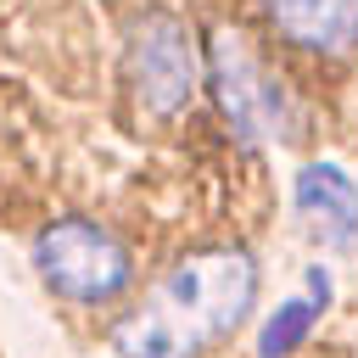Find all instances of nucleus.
Segmentation results:
<instances>
[{"label":"nucleus","mask_w":358,"mask_h":358,"mask_svg":"<svg viewBox=\"0 0 358 358\" xmlns=\"http://www.w3.org/2000/svg\"><path fill=\"white\" fill-rule=\"evenodd\" d=\"M319 313H324V308H319L313 296H291V302H280V308L268 313L263 336H257V358H291V352L308 341V330H313Z\"/></svg>","instance_id":"nucleus-7"},{"label":"nucleus","mask_w":358,"mask_h":358,"mask_svg":"<svg viewBox=\"0 0 358 358\" xmlns=\"http://www.w3.org/2000/svg\"><path fill=\"white\" fill-rule=\"evenodd\" d=\"M308 296H313V302H319V308H324V302H330V274H324V268H319V263H313V268H308Z\"/></svg>","instance_id":"nucleus-8"},{"label":"nucleus","mask_w":358,"mask_h":358,"mask_svg":"<svg viewBox=\"0 0 358 358\" xmlns=\"http://www.w3.org/2000/svg\"><path fill=\"white\" fill-rule=\"evenodd\" d=\"M296 213L308 218L313 241L324 246H358V185L336 162H308L296 173Z\"/></svg>","instance_id":"nucleus-5"},{"label":"nucleus","mask_w":358,"mask_h":358,"mask_svg":"<svg viewBox=\"0 0 358 358\" xmlns=\"http://www.w3.org/2000/svg\"><path fill=\"white\" fill-rule=\"evenodd\" d=\"M207 67H213V95H218V112L224 123L263 145V140H285L291 134V106H285V90L274 84V73L257 62V50L235 34V28H218L207 39Z\"/></svg>","instance_id":"nucleus-3"},{"label":"nucleus","mask_w":358,"mask_h":358,"mask_svg":"<svg viewBox=\"0 0 358 358\" xmlns=\"http://www.w3.org/2000/svg\"><path fill=\"white\" fill-rule=\"evenodd\" d=\"M34 263H39L45 285L62 291L67 302H106L134 274L123 241L106 235L90 218H56V224H45L39 241H34Z\"/></svg>","instance_id":"nucleus-2"},{"label":"nucleus","mask_w":358,"mask_h":358,"mask_svg":"<svg viewBox=\"0 0 358 358\" xmlns=\"http://www.w3.org/2000/svg\"><path fill=\"white\" fill-rule=\"evenodd\" d=\"M257 296V263L241 246L185 257L162 285L112 330L117 358H201L213 341L246 324Z\"/></svg>","instance_id":"nucleus-1"},{"label":"nucleus","mask_w":358,"mask_h":358,"mask_svg":"<svg viewBox=\"0 0 358 358\" xmlns=\"http://www.w3.org/2000/svg\"><path fill=\"white\" fill-rule=\"evenodd\" d=\"M129 84L151 117H179L201 84V56L173 11H145L129 22Z\"/></svg>","instance_id":"nucleus-4"},{"label":"nucleus","mask_w":358,"mask_h":358,"mask_svg":"<svg viewBox=\"0 0 358 358\" xmlns=\"http://www.w3.org/2000/svg\"><path fill=\"white\" fill-rule=\"evenodd\" d=\"M268 22L302 50L358 45V0H263Z\"/></svg>","instance_id":"nucleus-6"}]
</instances>
